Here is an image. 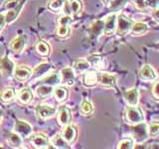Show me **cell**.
<instances>
[{"mask_svg": "<svg viewBox=\"0 0 159 149\" xmlns=\"http://www.w3.org/2000/svg\"><path fill=\"white\" fill-rule=\"evenodd\" d=\"M6 140L9 145L13 148H20L22 146V138L15 132L8 133L6 136Z\"/></svg>", "mask_w": 159, "mask_h": 149, "instance_id": "27", "label": "cell"}, {"mask_svg": "<svg viewBox=\"0 0 159 149\" xmlns=\"http://www.w3.org/2000/svg\"><path fill=\"white\" fill-rule=\"evenodd\" d=\"M125 118L128 123L133 125V124L144 121V114L137 106H128L125 108Z\"/></svg>", "mask_w": 159, "mask_h": 149, "instance_id": "2", "label": "cell"}, {"mask_svg": "<svg viewBox=\"0 0 159 149\" xmlns=\"http://www.w3.org/2000/svg\"><path fill=\"white\" fill-rule=\"evenodd\" d=\"M14 67V63L8 57L4 56L0 59V73H1L3 78L12 77Z\"/></svg>", "mask_w": 159, "mask_h": 149, "instance_id": "8", "label": "cell"}, {"mask_svg": "<svg viewBox=\"0 0 159 149\" xmlns=\"http://www.w3.org/2000/svg\"><path fill=\"white\" fill-rule=\"evenodd\" d=\"M21 3H22V0H5V1L2 3L1 7H0V11H1L0 13L6 12L8 10L16 8Z\"/></svg>", "mask_w": 159, "mask_h": 149, "instance_id": "31", "label": "cell"}, {"mask_svg": "<svg viewBox=\"0 0 159 149\" xmlns=\"http://www.w3.org/2000/svg\"><path fill=\"white\" fill-rule=\"evenodd\" d=\"M35 113H36V116L39 119L45 120V119L54 116L55 113H56V109L53 106H47V104H38L35 108Z\"/></svg>", "mask_w": 159, "mask_h": 149, "instance_id": "5", "label": "cell"}, {"mask_svg": "<svg viewBox=\"0 0 159 149\" xmlns=\"http://www.w3.org/2000/svg\"><path fill=\"white\" fill-rule=\"evenodd\" d=\"M51 65H50L49 63H42L38 65V66L34 69V71L32 72L31 74V78L32 79H37L39 78L43 77L44 74H46L50 70H51Z\"/></svg>", "mask_w": 159, "mask_h": 149, "instance_id": "20", "label": "cell"}, {"mask_svg": "<svg viewBox=\"0 0 159 149\" xmlns=\"http://www.w3.org/2000/svg\"><path fill=\"white\" fill-rule=\"evenodd\" d=\"M152 96L154 97L155 99L159 98V88H158V82H156L154 84L153 88H152Z\"/></svg>", "mask_w": 159, "mask_h": 149, "instance_id": "43", "label": "cell"}, {"mask_svg": "<svg viewBox=\"0 0 159 149\" xmlns=\"http://www.w3.org/2000/svg\"><path fill=\"white\" fill-rule=\"evenodd\" d=\"M89 68V64L88 63L87 60H78V61L75 62L73 70H74V72L83 74L86 71H88Z\"/></svg>", "mask_w": 159, "mask_h": 149, "instance_id": "33", "label": "cell"}, {"mask_svg": "<svg viewBox=\"0 0 159 149\" xmlns=\"http://www.w3.org/2000/svg\"><path fill=\"white\" fill-rule=\"evenodd\" d=\"M131 135L133 140L138 144L145 142L149 137L147 124L143 121L133 124V126L131 127Z\"/></svg>", "mask_w": 159, "mask_h": 149, "instance_id": "1", "label": "cell"}, {"mask_svg": "<svg viewBox=\"0 0 159 149\" xmlns=\"http://www.w3.org/2000/svg\"><path fill=\"white\" fill-rule=\"evenodd\" d=\"M116 18H117V15L116 13H111L107 15V18L103 20V23H104L103 33L106 35H111L116 32Z\"/></svg>", "mask_w": 159, "mask_h": 149, "instance_id": "14", "label": "cell"}, {"mask_svg": "<svg viewBox=\"0 0 159 149\" xmlns=\"http://www.w3.org/2000/svg\"><path fill=\"white\" fill-rule=\"evenodd\" d=\"M139 77H140V79H143V81L152 82V81H155L157 79V74L151 66L144 65L140 69V71H139Z\"/></svg>", "mask_w": 159, "mask_h": 149, "instance_id": "18", "label": "cell"}, {"mask_svg": "<svg viewBox=\"0 0 159 149\" xmlns=\"http://www.w3.org/2000/svg\"><path fill=\"white\" fill-rule=\"evenodd\" d=\"M60 77H61V83L66 86H73L76 81V74L72 68H64L60 72Z\"/></svg>", "mask_w": 159, "mask_h": 149, "instance_id": "15", "label": "cell"}, {"mask_svg": "<svg viewBox=\"0 0 159 149\" xmlns=\"http://www.w3.org/2000/svg\"><path fill=\"white\" fill-rule=\"evenodd\" d=\"M77 135H78V131L77 128L73 124H68V125L64 126L63 132H62V136L63 138L66 140L70 145L73 144L77 139Z\"/></svg>", "mask_w": 159, "mask_h": 149, "instance_id": "16", "label": "cell"}, {"mask_svg": "<svg viewBox=\"0 0 159 149\" xmlns=\"http://www.w3.org/2000/svg\"><path fill=\"white\" fill-rule=\"evenodd\" d=\"M53 89H54V87L49 86V84H39V86L36 88L35 92H36V94H37L38 97H40V98H46V97H49L52 96Z\"/></svg>", "mask_w": 159, "mask_h": 149, "instance_id": "23", "label": "cell"}, {"mask_svg": "<svg viewBox=\"0 0 159 149\" xmlns=\"http://www.w3.org/2000/svg\"><path fill=\"white\" fill-rule=\"evenodd\" d=\"M22 4L23 2L17 6L16 8L11 9V10H8V11L5 12L4 14V17H5V24H11L12 22H14L19 16L20 12H21V9H22Z\"/></svg>", "mask_w": 159, "mask_h": 149, "instance_id": "25", "label": "cell"}, {"mask_svg": "<svg viewBox=\"0 0 159 149\" xmlns=\"http://www.w3.org/2000/svg\"><path fill=\"white\" fill-rule=\"evenodd\" d=\"M53 93H54L55 97H56V99L59 102H65L68 98V96H69L68 89L65 87H57L56 86V88L53 89Z\"/></svg>", "mask_w": 159, "mask_h": 149, "instance_id": "28", "label": "cell"}, {"mask_svg": "<svg viewBox=\"0 0 159 149\" xmlns=\"http://www.w3.org/2000/svg\"><path fill=\"white\" fill-rule=\"evenodd\" d=\"M103 27H104L103 20H101V19L94 20V21L89 25V27L88 29L89 36L92 39H98L103 33Z\"/></svg>", "mask_w": 159, "mask_h": 149, "instance_id": "10", "label": "cell"}, {"mask_svg": "<svg viewBox=\"0 0 159 149\" xmlns=\"http://www.w3.org/2000/svg\"><path fill=\"white\" fill-rule=\"evenodd\" d=\"M2 116H3V111H2V109H0V123H1V120H2Z\"/></svg>", "mask_w": 159, "mask_h": 149, "instance_id": "46", "label": "cell"}, {"mask_svg": "<svg viewBox=\"0 0 159 149\" xmlns=\"http://www.w3.org/2000/svg\"><path fill=\"white\" fill-rule=\"evenodd\" d=\"M30 142L35 148L42 149V148H48L50 141L46 135H44L43 133H34L29 136Z\"/></svg>", "mask_w": 159, "mask_h": 149, "instance_id": "6", "label": "cell"}, {"mask_svg": "<svg viewBox=\"0 0 159 149\" xmlns=\"http://www.w3.org/2000/svg\"><path fill=\"white\" fill-rule=\"evenodd\" d=\"M144 2H145V6L151 9V11L158 9L159 7V0H144Z\"/></svg>", "mask_w": 159, "mask_h": 149, "instance_id": "41", "label": "cell"}, {"mask_svg": "<svg viewBox=\"0 0 159 149\" xmlns=\"http://www.w3.org/2000/svg\"><path fill=\"white\" fill-rule=\"evenodd\" d=\"M26 44L27 36L26 35H20V36H17L10 42L9 47L14 54H20L23 52V50L26 47Z\"/></svg>", "mask_w": 159, "mask_h": 149, "instance_id": "7", "label": "cell"}, {"mask_svg": "<svg viewBox=\"0 0 159 149\" xmlns=\"http://www.w3.org/2000/svg\"><path fill=\"white\" fill-rule=\"evenodd\" d=\"M86 60L89 64V67H93L97 70H103L104 67H106L104 60L101 55L93 54V55H91V56H89Z\"/></svg>", "mask_w": 159, "mask_h": 149, "instance_id": "19", "label": "cell"}, {"mask_svg": "<svg viewBox=\"0 0 159 149\" xmlns=\"http://www.w3.org/2000/svg\"><path fill=\"white\" fill-rule=\"evenodd\" d=\"M57 36L60 38H67L70 35V28L69 26H64V25H59L56 31Z\"/></svg>", "mask_w": 159, "mask_h": 149, "instance_id": "39", "label": "cell"}, {"mask_svg": "<svg viewBox=\"0 0 159 149\" xmlns=\"http://www.w3.org/2000/svg\"><path fill=\"white\" fill-rule=\"evenodd\" d=\"M31 74H32L31 69H29L26 66H22V65H19V66L14 67L13 76L19 82H25V81H27V79H30V77H31Z\"/></svg>", "mask_w": 159, "mask_h": 149, "instance_id": "12", "label": "cell"}, {"mask_svg": "<svg viewBox=\"0 0 159 149\" xmlns=\"http://www.w3.org/2000/svg\"><path fill=\"white\" fill-rule=\"evenodd\" d=\"M0 148H2V145H1V144H0Z\"/></svg>", "mask_w": 159, "mask_h": 149, "instance_id": "47", "label": "cell"}, {"mask_svg": "<svg viewBox=\"0 0 159 149\" xmlns=\"http://www.w3.org/2000/svg\"><path fill=\"white\" fill-rule=\"evenodd\" d=\"M148 133H149V136L151 137H157L158 134H159V124L158 122H153L150 124L148 129Z\"/></svg>", "mask_w": 159, "mask_h": 149, "instance_id": "40", "label": "cell"}, {"mask_svg": "<svg viewBox=\"0 0 159 149\" xmlns=\"http://www.w3.org/2000/svg\"><path fill=\"white\" fill-rule=\"evenodd\" d=\"M50 143L52 144L54 148H58V149H69V148H71L70 144L63 138L62 134H56L55 136H53L51 140H50Z\"/></svg>", "mask_w": 159, "mask_h": 149, "instance_id": "24", "label": "cell"}, {"mask_svg": "<svg viewBox=\"0 0 159 149\" xmlns=\"http://www.w3.org/2000/svg\"><path fill=\"white\" fill-rule=\"evenodd\" d=\"M58 25H64V26H70L72 23H73V18L71 15L69 14H65L60 16L58 18V21H57Z\"/></svg>", "mask_w": 159, "mask_h": 149, "instance_id": "38", "label": "cell"}, {"mask_svg": "<svg viewBox=\"0 0 159 149\" xmlns=\"http://www.w3.org/2000/svg\"><path fill=\"white\" fill-rule=\"evenodd\" d=\"M123 98L128 106H135L139 102V93L136 88H132L123 93Z\"/></svg>", "mask_w": 159, "mask_h": 149, "instance_id": "17", "label": "cell"}, {"mask_svg": "<svg viewBox=\"0 0 159 149\" xmlns=\"http://www.w3.org/2000/svg\"><path fill=\"white\" fill-rule=\"evenodd\" d=\"M116 76L113 74H109L107 72H102L98 74V84L106 88H111L116 87Z\"/></svg>", "mask_w": 159, "mask_h": 149, "instance_id": "9", "label": "cell"}, {"mask_svg": "<svg viewBox=\"0 0 159 149\" xmlns=\"http://www.w3.org/2000/svg\"><path fill=\"white\" fill-rule=\"evenodd\" d=\"M68 5H69V8H70L71 13H73L75 15L80 14L82 11V9H83L82 0H70V1L68 2Z\"/></svg>", "mask_w": 159, "mask_h": 149, "instance_id": "35", "label": "cell"}, {"mask_svg": "<svg viewBox=\"0 0 159 149\" xmlns=\"http://www.w3.org/2000/svg\"><path fill=\"white\" fill-rule=\"evenodd\" d=\"M128 0H111L107 6L112 13H116L125 6Z\"/></svg>", "mask_w": 159, "mask_h": 149, "instance_id": "32", "label": "cell"}, {"mask_svg": "<svg viewBox=\"0 0 159 149\" xmlns=\"http://www.w3.org/2000/svg\"><path fill=\"white\" fill-rule=\"evenodd\" d=\"M16 97V93H15L14 88L9 87L3 89V92L1 93V101L4 102H10Z\"/></svg>", "mask_w": 159, "mask_h": 149, "instance_id": "34", "label": "cell"}, {"mask_svg": "<svg viewBox=\"0 0 159 149\" xmlns=\"http://www.w3.org/2000/svg\"><path fill=\"white\" fill-rule=\"evenodd\" d=\"M131 2H132V4L134 5V6H135L139 10H144L146 8L144 0H131Z\"/></svg>", "mask_w": 159, "mask_h": 149, "instance_id": "42", "label": "cell"}, {"mask_svg": "<svg viewBox=\"0 0 159 149\" xmlns=\"http://www.w3.org/2000/svg\"><path fill=\"white\" fill-rule=\"evenodd\" d=\"M66 0H50L47 6L53 12H59L64 8V5Z\"/></svg>", "mask_w": 159, "mask_h": 149, "instance_id": "36", "label": "cell"}, {"mask_svg": "<svg viewBox=\"0 0 159 149\" xmlns=\"http://www.w3.org/2000/svg\"><path fill=\"white\" fill-rule=\"evenodd\" d=\"M148 25L143 23V22H135L132 24L130 33L133 36H140V35H144L148 32Z\"/></svg>", "mask_w": 159, "mask_h": 149, "instance_id": "26", "label": "cell"}, {"mask_svg": "<svg viewBox=\"0 0 159 149\" xmlns=\"http://www.w3.org/2000/svg\"><path fill=\"white\" fill-rule=\"evenodd\" d=\"M14 132L17 133L22 139H26L29 138V136L32 134L33 127L27 121L21 120V119H16L14 125Z\"/></svg>", "mask_w": 159, "mask_h": 149, "instance_id": "4", "label": "cell"}, {"mask_svg": "<svg viewBox=\"0 0 159 149\" xmlns=\"http://www.w3.org/2000/svg\"><path fill=\"white\" fill-rule=\"evenodd\" d=\"M5 26V17L3 13H0V31H2V29Z\"/></svg>", "mask_w": 159, "mask_h": 149, "instance_id": "44", "label": "cell"}, {"mask_svg": "<svg viewBox=\"0 0 159 149\" xmlns=\"http://www.w3.org/2000/svg\"><path fill=\"white\" fill-rule=\"evenodd\" d=\"M132 24L133 21L130 18L123 14H119L116 18V34L118 36H123V35L130 32Z\"/></svg>", "mask_w": 159, "mask_h": 149, "instance_id": "3", "label": "cell"}, {"mask_svg": "<svg viewBox=\"0 0 159 149\" xmlns=\"http://www.w3.org/2000/svg\"><path fill=\"white\" fill-rule=\"evenodd\" d=\"M33 99V93L29 88H21L17 94V101L21 104H29Z\"/></svg>", "mask_w": 159, "mask_h": 149, "instance_id": "21", "label": "cell"}, {"mask_svg": "<svg viewBox=\"0 0 159 149\" xmlns=\"http://www.w3.org/2000/svg\"><path fill=\"white\" fill-rule=\"evenodd\" d=\"M35 50H36V52L40 55V56H43V57L49 56L50 52H51L50 45L45 41H39L36 44V46H35Z\"/></svg>", "mask_w": 159, "mask_h": 149, "instance_id": "29", "label": "cell"}, {"mask_svg": "<svg viewBox=\"0 0 159 149\" xmlns=\"http://www.w3.org/2000/svg\"><path fill=\"white\" fill-rule=\"evenodd\" d=\"M49 84L51 87H56L58 84H61V77H60V73L56 72V73H53L49 76L45 77L44 79H40L39 84Z\"/></svg>", "mask_w": 159, "mask_h": 149, "instance_id": "22", "label": "cell"}, {"mask_svg": "<svg viewBox=\"0 0 159 149\" xmlns=\"http://www.w3.org/2000/svg\"><path fill=\"white\" fill-rule=\"evenodd\" d=\"M111 1V0H102V2L104 5H108Z\"/></svg>", "mask_w": 159, "mask_h": 149, "instance_id": "45", "label": "cell"}, {"mask_svg": "<svg viewBox=\"0 0 159 149\" xmlns=\"http://www.w3.org/2000/svg\"><path fill=\"white\" fill-rule=\"evenodd\" d=\"M57 119L58 122L61 126H66L71 122V111L70 108L67 107L66 106H61L58 109V113H57Z\"/></svg>", "mask_w": 159, "mask_h": 149, "instance_id": "11", "label": "cell"}, {"mask_svg": "<svg viewBox=\"0 0 159 149\" xmlns=\"http://www.w3.org/2000/svg\"><path fill=\"white\" fill-rule=\"evenodd\" d=\"M83 84L86 88H93L96 87L98 84V74L94 71H86L83 73Z\"/></svg>", "mask_w": 159, "mask_h": 149, "instance_id": "13", "label": "cell"}, {"mask_svg": "<svg viewBox=\"0 0 159 149\" xmlns=\"http://www.w3.org/2000/svg\"><path fill=\"white\" fill-rule=\"evenodd\" d=\"M116 147L118 149H132V148H134V140L132 138L122 139L121 141L118 142Z\"/></svg>", "mask_w": 159, "mask_h": 149, "instance_id": "37", "label": "cell"}, {"mask_svg": "<svg viewBox=\"0 0 159 149\" xmlns=\"http://www.w3.org/2000/svg\"><path fill=\"white\" fill-rule=\"evenodd\" d=\"M80 111L83 115H91L93 112V106L88 99H83L80 103Z\"/></svg>", "mask_w": 159, "mask_h": 149, "instance_id": "30", "label": "cell"}]
</instances>
